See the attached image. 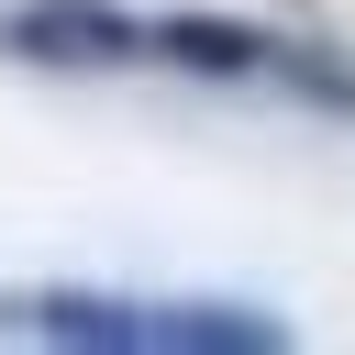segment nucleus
<instances>
[{
    "label": "nucleus",
    "instance_id": "obj_1",
    "mask_svg": "<svg viewBox=\"0 0 355 355\" xmlns=\"http://www.w3.org/2000/svg\"><path fill=\"white\" fill-rule=\"evenodd\" d=\"M22 44H33V55H122L133 22H122L111 0H33V11H22Z\"/></svg>",
    "mask_w": 355,
    "mask_h": 355
},
{
    "label": "nucleus",
    "instance_id": "obj_2",
    "mask_svg": "<svg viewBox=\"0 0 355 355\" xmlns=\"http://www.w3.org/2000/svg\"><path fill=\"white\" fill-rule=\"evenodd\" d=\"M155 44H166V55H189V67H222V78H233V67H255V33H244V22H211V11L166 22Z\"/></svg>",
    "mask_w": 355,
    "mask_h": 355
}]
</instances>
